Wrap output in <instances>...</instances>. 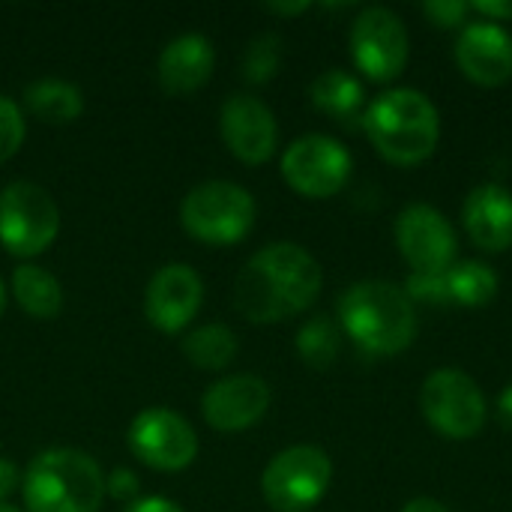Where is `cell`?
<instances>
[{"label": "cell", "mask_w": 512, "mask_h": 512, "mask_svg": "<svg viewBox=\"0 0 512 512\" xmlns=\"http://www.w3.org/2000/svg\"><path fill=\"white\" fill-rule=\"evenodd\" d=\"M324 285L321 264L297 243H270L237 276L234 303L252 324H276L306 312Z\"/></svg>", "instance_id": "1"}, {"label": "cell", "mask_w": 512, "mask_h": 512, "mask_svg": "<svg viewBox=\"0 0 512 512\" xmlns=\"http://www.w3.org/2000/svg\"><path fill=\"white\" fill-rule=\"evenodd\" d=\"M339 324L363 354L393 357L417 336V306L405 288L384 279H363L339 297Z\"/></svg>", "instance_id": "2"}, {"label": "cell", "mask_w": 512, "mask_h": 512, "mask_svg": "<svg viewBox=\"0 0 512 512\" xmlns=\"http://www.w3.org/2000/svg\"><path fill=\"white\" fill-rule=\"evenodd\" d=\"M363 129L387 162L411 168L435 153L441 141V114L426 93L393 87L366 105Z\"/></svg>", "instance_id": "3"}, {"label": "cell", "mask_w": 512, "mask_h": 512, "mask_svg": "<svg viewBox=\"0 0 512 512\" xmlns=\"http://www.w3.org/2000/svg\"><path fill=\"white\" fill-rule=\"evenodd\" d=\"M21 495L27 512H99L105 501V474L87 453L54 447L27 465Z\"/></svg>", "instance_id": "4"}, {"label": "cell", "mask_w": 512, "mask_h": 512, "mask_svg": "<svg viewBox=\"0 0 512 512\" xmlns=\"http://www.w3.org/2000/svg\"><path fill=\"white\" fill-rule=\"evenodd\" d=\"M255 198L249 189L228 180H207L195 186L180 204V225L204 246H234L255 228Z\"/></svg>", "instance_id": "5"}, {"label": "cell", "mask_w": 512, "mask_h": 512, "mask_svg": "<svg viewBox=\"0 0 512 512\" xmlns=\"http://www.w3.org/2000/svg\"><path fill=\"white\" fill-rule=\"evenodd\" d=\"M60 234V210L48 189L30 180H15L0 192V246L30 261L54 246Z\"/></svg>", "instance_id": "6"}, {"label": "cell", "mask_w": 512, "mask_h": 512, "mask_svg": "<svg viewBox=\"0 0 512 512\" xmlns=\"http://www.w3.org/2000/svg\"><path fill=\"white\" fill-rule=\"evenodd\" d=\"M420 411L426 423L450 441H471L489 420L480 384L462 369H435L420 387Z\"/></svg>", "instance_id": "7"}, {"label": "cell", "mask_w": 512, "mask_h": 512, "mask_svg": "<svg viewBox=\"0 0 512 512\" xmlns=\"http://www.w3.org/2000/svg\"><path fill=\"white\" fill-rule=\"evenodd\" d=\"M333 480V462L321 447L297 444L276 453L264 474L261 492L276 512H309L321 504Z\"/></svg>", "instance_id": "8"}, {"label": "cell", "mask_w": 512, "mask_h": 512, "mask_svg": "<svg viewBox=\"0 0 512 512\" xmlns=\"http://www.w3.org/2000/svg\"><path fill=\"white\" fill-rule=\"evenodd\" d=\"M348 42L354 66L378 84L399 78L408 66L405 21L387 6H366L354 18Z\"/></svg>", "instance_id": "9"}, {"label": "cell", "mask_w": 512, "mask_h": 512, "mask_svg": "<svg viewBox=\"0 0 512 512\" xmlns=\"http://www.w3.org/2000/svg\"><path fill=\"white\" fill-rule=\"evenodd\" d=\"M282 177L303 198H333L351 177V153L321 132L294 138L282 156Z\"/></svg>", "instance_id": "10"}, {"label": "cell", "mask_w": 512, "mask_h": 512, "mask_svg": "<svg viewBox=\"0 0 512 512\" xmlns=\"http://www.w3.org/2000/svg\"><path fill=\"white\" fill-rule=\"evenodd\" d=\"M129 450L138 462L153 471L174 474L195 462L198 456V435L186 417L171 408H147L129 426Z\"/></svg>", "instance_id": "11"}, {"label": "cell", "mask_w": 512, "mask_h": 512, "mask_svg": "<svg viewBox=\"0 0 512 512\" xmlns=\"http://www.w3.org/2000/svg\"><path fill=\"white\" fill-rule=\"evenodd\" d=\"M396 246L414 273H447L456 264L459 240L447 216L432 204H408L393 225Z\"/></svg>", "instance_id": "12"}, {"label": "cell", "mask_w": 512, "mask_h": 512, "mask_svg": "<svg viewBox=\"0 0 512 512\" xmlns=\"http://www.w3.org/2000/svg\"><path fill=\"white\" fill-rule=\"evenodd\" d=\"M219 132L225 147L243 165H264L279 144V123L273 111L249 93H231L219 111Z\"/></svg>", "instance_id": "13"}, {"label": "cell", "mask_w": 512, "mask_h": 512, "mask_svg": "<svg viewBox=\"0 0 512 512\" xmlns=\"http://www.w3.org/2000/svg\"><path fill=\"white\" fill-rule=\"evenodd\" d=\"M204 282L186 264H165L144 291V315L159 333H183L201 312Z\"/></svg>", "instance_id": "14"}, {"label": "cell", "mask_w": 512, "mask_h": 512, "mask_svg": "<svg viewBox=\"0 0 512 512\" xmlns=\"http://www.w3.org/2000/svg\"><path fill=\"white\" fill-rule=\"evenodd\" d=\"M270 408V387L258 375H231L207 387L201 399V414L210 429L222 435H237L264 420Z\"/></svg>", "instance_id": "15"}, {"label": "cell", "mask_w": 512, "mask_h": 512, "mask_svg": "<svg viewBox=\"0 0 512 512\" xmlns=\"http://www.w3.org/2000/svg\"><path fill=\"white\" fill-rule=\"evenodd\" d=\"M456 63L480 87H501L512 78V33L504 24L474 18L459 30Z\"/></svg>", "instance_id": "16"}, {"label": "cell", "mask_w": 512, "mask_h": 512, "mask_svg": "<svg viewBox=\"0 0 512 512\" xmlns=\"http://www.w3.org/2000/svg\"><path fill=\"white\" fill-rule=\"evenodd\" d=\"M462 225L483 252L512 249V195L498 183H480L462 204Z\"/></svg>", "instance_id": "17"}, {"label": "cell", "mask_w": 512, "mask_h": 512, "mask_svg": "<svg viewBox=\"0 0 512 512\" xmlns=\"http://www.w3.org/2000/svg\"><path fill=\"white\" fill-rule=\"evenodd\" d=\"M216 66V51L213 42L201 33H183L171 39L156 63L159 87L168 96H189L201 90Z\"/></svg>", "instance_id": "18"}, {"label": "cell", "mask_w": 512, "mask_h": 512, "mask_svg": "<svg viewBox=\"0 0 512 512\" xmlns=\"http://www.w3.org/2000/svg\"><path fill=\"white\" fill-rule=\"evenodd\" d=\"M309 99H312V105L321 114H327L330 120H336L342 126L363 123V114H366V90L345 69H327V72H321L312 81V87H309Z\"/></svg>", "instance_id": "19"}, {"label": "cell", "mask_w": 512, "mask_h": 512, "mask_svg": "<svg viewBox=\"0 0 512 512\" xmlns=\"http://www.w3.org/2000/svg\"><path fill=\"white\" fill-rule=\"evenodd\" d=\"M24 108L42 123H75L84 111V96L78 84L63 78H39L24 87Z\"/></svg>", "instance_id": "20"}, {"label": "cell", "mask_w": 512, "mask_h": 512, "mask_svg": "<svg viewBox=\"0 0 512 512\" xmlns=\"http://www.w3.org/2000/svg\"><path fill=\"white\" fill-rule=\"evenodd\" d=\"M12 294L18 306L39 321H51L63 309V288L54 273L39 264H18L12 273Z\"/></svg>", "instance_id": "21"}, {"label": "cell", "mask_w": 512, "mask_h": 512, "mask_svg": "<svg viewBox=\"0 0 512 512\" xmlns=\"http://www.w3.org/2000/svg\"><path fill=\"white\" fill-rule=\"evenodd\" d=\"M447 300L450 306L480 309L495 300L498 294V273L483 261H456L447 273Z\"/></svg>", "instance_id": "22"}, {"label": "cell", "mask_w": 512, "mask_h": 512, "mask_svg": "<svg viewBox=\"0 0 512 512\" xmlns=\"http://www.w3.org/2000/svg\"><path fill=\"white\" fill-rule=\"evenodd\" d=\"M183 354L195 369L219 372L231 366V360L237 357V336L225 324H204L183 336Z\"/></svg>", "instance_id": "23"}, {"label": "cell", "mask_w": 512, "mask_h": 512, "mask_svg": "<svg viewBox=\"0 0 512 512\" xmlns=\"http://www.w3.org/2000/svg\"><path fill=\"white\" fill-rule=\"evenodd\" d=\"M294 345L309 369H330L342 351V333L330 318H312L300 327Z\"/></svg>", "instance_id": "24"}, {"label": "cell", "mask_w": 512, "mask_h": 512, "mask_svg": "<svg viewBox=\"0 0 512 512\" xmlns=\"http://www.w3.org/2000/svg\"><path fill=\"white\" fill-rule=\"evenodd\" d=\"M282 54H285L282 51V36H276V33L255 36L246 45V51H243V63H240L243 78L249 84H267V81H273L279 75V69H282Z\"/></svg>", "instance_id": "25"}, {"label": "cell", "mask_w": 512, "mask_h": 512, "mask_svg": "<svg viewBox=\"0 0 512 512\" xmlns=\"http://www.w3.org/2000/svg\"><path fill=\"white\" fill-rule=\"evenodd\" d=\"M24 135H27V129H24L21 105L9 96H0V165L21 150Z\"/></svg>", "instance_id": "26"}, {"label": "cell", "mask_w": 512, "mask_h": 512, "mask_svg": "<svg viewBox=\"0 0 512 512\" xmlns=\"http://www.w3.org/2000/svg\"><path fill=\"white\" fill-rule=\"evenodd\" d=\"M405 294L411 303H429V306H450L447 300V282L444 273H411L405 282Z\"/></svg>", "instance_id": "27"}, {"label": "cell", "mask_w": 512, "mask_h": 512, "mask_svg": "<svg viewBox=\"0 0 512 512\" xmlns=\"http://www.w3.org/2000/svg\"><path fill=\"white\" fill-rule=\"evenodd\" d=\"M420 12L435 24V27H465V18L471 15V3L465 0H429L420 6Z\"/></svg>", "instance_id": "28"}, {"label": "cell", "mask_w": 512, "mask_h": 512, "mask_svg": "<svg viewBox=\"0 0 512 512\" xmlns=\"http://www.w3.org/2000/svg\"><path fill=\"white\" fill-rule=\"evenodd\" d=\"M138 492H141L138 477L132 471H126V468H117V471H111L105 477V495L120 501V504H126V507L138 501Z\"/></svg>", "instance_id": "29"}, {"label": "cell", "mask_w": 512, "mask_h": 512, "mask_svg": "<svg viewBox=\"0 0 512 512\" xmlns=\"http://www.w3.org/2000/svg\"><path fill=\"white\" fill-rule=\"evenodd\" d=\"M471 12H477L486 21L504 24V21H512V0H477L471 3Z\"/></svg>", "instance_id": "30"}, {"label": "cell", "mask_w": 512, "mask_h": 512, "mask_svg": "<svg viewBox=\"0 0 512 512\" xmlns=\"http://www.w3.org/2000/svg\"><path fill=\"white\" fill-rule=\"evenodd\" d=\"M18 483H21L18 468H15L9 459H3V456H0V504H6V498L18 489Z\"/></svg>", "instance_id": "31"}, {"label": "cell", "mask_w": 512, "mask_h": 512, "mask_svg": "<svg viewBox=\"0 0 512 512\" xmlns=\"http://www.w3.org/2000/svg\"><path fill=\"white\" fill-rule=\"evenodd\" d=\"M123 512H183L174 501H168V498H138L135 504H129Z\"/></svg>", "instance_id": "32"}, {"label": "cell", "mask_w": 512, "mask_h": 512, "mask_svg": "<svg viewBox=\"0 0 512 512\" xmlns=\"http://www.w3.org/2000/svg\"><path fill=\"white\" fill-rule=\"evenodd\" d=\"M495 414H498V423L512 432V384H507V387H504V393L498 396V408H495Z\"/></svg>", "instance_id": "33"}, {"label": "cell", "mask_w": 512, "mask_h": 512, "mask_svg": "<svg viewBox=\"0 0 512 512\" xmlns=\"http://www.w3.org/2000/svg\"><path fill=\"white\" fill-rule=\"evenodd\" d=\"M402 512H450L441 501H435V498H414V501H408Z\"/></svg>", "instance_id": "34"}, {"label": "cell", "mask_w": 512, "mask_h": 512, "mask_svg": "<svg viewBox=\"0 0 512 512\" xmlns=\"http://www.w3.org/2000/svg\"><path fill=\"white\" fill-rule=\"evenodd\" d=\"M312 3H267L264 9L273 15H303Z\"/></svg>", "instance_id": "35"}, {"label": "cell", "mask_w": 512, "mask_h": 512, "mask_svg": "<svg viewBox=\"0 0 512 512\" xmlns=\"http://www.w3.org/2000/svg\"><path fill=\"white\" fill-rule=\"evenodd\" d=\"M3 309H6V285L0 279V315H3Z\"/></svg>", "instance_id": "36"}, {"label": "cell", "mask_w": 512, "mask_h": 512, "mask_svg": "<svg viewBox=\"0 0 512 512\" xmlns=\"http://www.w3.org/2000/svg\"><path fill=\"white\" fill-rule=\"evenodd\" d=\"M0 512H21V510H15V507H9V504H0Z\"/></svg>", "instance_id": "37"}]
</instances>
